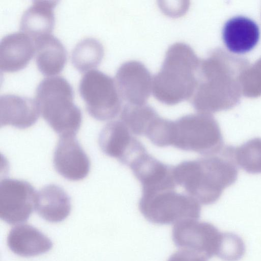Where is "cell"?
Returning a JSON list of instances; mask_svg holds the SVG:
<instances>
[{
  "instance_id": "1",
  "label": "cell",
  "mask_w": 261,
  "mask_h": 261,
  "mask_svg": "<svg viewBox=\"0 0 261 261\" xmlns=\"http://www.w3.org/2000/svg\"><path fill=\"white\" fill-rule=\"evenodd\" d=\"M234 148L223 147L218 153L184 161L173 167L176 185L199 203H215L223 190L233 184L238 174Z\"/></svg>"
},
{
  "instance_id": "13",
  "label": "cell",
  "mask_w": 261,
  "mask_h": 261,
  "mask_svg": "<svg viewBox=\"0 0 261 261\" xmlns=\"http://www.w3.org/2000/svg\"><path fill=\"white\" fill-rule=\"evenodd\" d=\"M35 54L34 40L22 32L8 34L0 42L2 71L16 72L25 68Z\"/></svg>"
},
{
  "instance_id": "8",
  "label": "cell",
  "mask_w": 261,
  "mask_h": 261,
  "mask_svg": "<svg viewBox=\"0 0 261 261\" xmlns=\"http://www.w3.org/2000/svg\"><path fill=\"white\" fill-rule=\"evenodd\" d=\"M37 192L27 181L6 178L0 183V217L10 224L26 221L33 211Z\"/></svg>"
},
{
  "instance_id": "4",
  "label": "cell",
  "mask_w": 261,
  "mask_h": 261,
  "mask_svg": "<svg viewBox=\"0 0 261 261\" xmlns=\"http://www.w3.org/2000/svg\"><path fill=\"white\" fill-rule=\"evenodd\" d=\"M171 146L205 156L217 154L223 147L217 121L204 113L188 114L173 121Z\"/></svg>"
},
{
  "instance_id": "24",
  "label": "cell",
  "mask_w": 261,
  "mask_h": 261,
  "mask_svg": "<svg viewBox=\"0 0 261 261\" xmlns=\"http://www.w3.org/2000/svg\"><path fill=\"white\" fill-rule=\"evenodd\" d=\"M207 259L200 254L182 250L172 254L167 261H207Z\"/></svg>"
},
{
  "instance_id": "7",
  "label": "cell",
  "mask_w": 261,
  "mask_h": 261,
  "mask_svg": "<svg viewBox=\"0 0 261 261\" xmlns=\"http://www.w3.org/2000/svg\"><path fill=\"white\" fill-rule=\"evenodd\" d=\"M223 233L213 224L196 220L181 221L174 225L172 237L175 245L182 250L210 258L218 256Z\"/></svg>"
},
{
  "instance_id": "19",
  "label": "cell",
  "mask_w": 261,
  "mask_h": 261,
  "mask_svg": "<svg viewBox=\"0 0 261 261\" xmlns=\"http://www.w3.org/2000/svg\"><path fill=\"white\" fill-rule=\"evenodd\" d=\"M58 1H35L23 13L20 30L34 39L50 34L55 23L54 10Z\"/></svg>"
},
{
  "instance_id": "11",
  "label": "cell",
  "mask_w": 261,
  "mask_h": 261,
  "mask_svg": "<svg viewBox=\"0 0 261 261\" xmlns=\"http://www.w3.org/2000/svg\"><path fill=\"white\" fill-rule=\"evenodd\" d=\"M142 186V193L174 190L177 185L173 167L157 160L147 150L136 156L128 166Z\"/></svg>"
},
{
  "instance_id": "12",
  "label": "cell",
  "mask_w": 261,
  "mask_h": 261,
  "mask_svg": "<svg viewBox=\"0 0 261 261\" xmlns=\"http://www.w3.org/2000/svg\"><path fill=\"white\" fill-rule=\"evenodd\" d=\"M53 162L56 171L72 181L83 179L90 169L89 159L74 135L60 136Z\"/></svg>"
},
{
  "instance_id": "17",
  "label": "cell",
  "mask_w": 261,
  "mask_h": 261,
  "mask_svg": "<svg viewBox=\"0 0 261 261\" xmlns=\"http://www.w3.org/2000/svg\"><path fill=\"white\" fill-rule=\"evenodd\" d=\"M71 209L70 198L63 188L55 184L43 187L37 193L35 210L50 222L62 221Z\"/></svg>"
},
{
  "instance_id": "14",
  "label": "cell",
  "mask_w": 261,
  "mask_h": 261,
  "mask_svg": "<svg viewBox=\"0 0 261 261\" xmlns=\"http://www.w3.org/2000/svg\"><path fill=\"white\" fill-rule=\"evenodd\" d=\"M40 114L35 99L14 94L1 96V127L10 125L19 129L30 127L36 122Z\"/></svg>"
},
{
  "instance_id": "6",
  "label": "cell",
  "mask_w": 261,
  "mask_h": 261,
  "mask_svg": "<svg viewBox=\"0 0 261 261\" xmlns=\"http://www.w3.org/2000/svg\"><path fill=\"white\" fill-rule=\"evenodd\" d=\"M88 114L99 121L116 117L122 108V100L115 80L98 70H91L82 77L79 87Z\"/></svg>"
},
{
  "instance_id": "5",
  "label": "cell",
  "mask_w": 261,
  "mask_h": 261,
  "mask_svg": "<svg viewBox=\"0 0 261 261\" xmlns=\"http://www.w3.org/2000/svg\"><path fill=\"white\" fill-rule=\"evenodd\" d=\"M139 208L147 221L160 225L197 220L201 214L198 201L189 194L179 193L174 190L142 193Z\"/></svg>"
},
{
  "instance_id": "21",
  "label": "cell",
  "mask_w": 261,
  "mask_h": 261,
  "mask_svg": "<svg viewBox=\"0 0 261 261\" xmlns=\"http://www.w3.org/2000/svg\"><path fill=\"white\" fill-rule=\"evenodd\" d=\"M104 49L101 43L93 38L80 41L74 47L71 54V62L80 72L96 68L101 62Z\"/></svg>"
},
{
  "instance_id": "9",
  "label": "cell",
  "mask_w": 261,
  "mask_h": 261,
  "mask_svg": "<svg viewBox=\"0 0 261 261\" xmlns=\"http://www.w3.org/2000/svg\"><path fill=\"white\" fill-rule=\"evenodd\" d=\"M152 77L142 63L129 61L119 67L114 80L122 101L139 106L146 104L152 92Z\"/></svg>"
},
{
  "instance_id": "15",
  "label": "cell",
  "mask_w": 261,
  "mask_h": 261,
  "mask_svg": "<svg viewBox=\"0 0 261 261\" xmlns=\"http://www.w3.org/2000/svg\"><path fill=\"white\" fill-rule=\"evenodd\" d=\"M259 29L251 19L237 16L228 19L222 29V38L227 48L235 53L251 50L259 39Z\"/></svg>"
},
{
  "instance_id": "2",
  "label": "cell",
  "mask_w": 261,
  "mask_h": 261,
  "mask_svg": "<svg viewBox=\"0 0 261 261\" xmlns=\"http://www.w3.org/2000/svg\"><path fill=\"white\" fill-rule=\"evenodd\" d=\"M200 62L192 48L176 42L168 49L160 70L152 77V93L162 103L191 99L196 89Z\"/></svg>"
},
{
  "instance_id": "22",
  "label": "cell",
  "mask_w": 261,
  "mask_h": 261,
  "mask_svg": "<svg viewBox=\"0 0 261 261\" xmlns=\"http://www.w3.org/2000/svg\"><path fill=\"white\" fill-rule=\"evenodd\" d=\"M235 160L248 172H261V139L250 140L235 148Z\"/></svg>"
},
{
  "instance_id": "18",
  "label": "cell",
  "mask_w": 261,
  "mask_h": 261,
  "mask_svg": "<svg viewBox=\"0 0 261 261\" xmlns=\"http://www.w3.org/2000/svg\"><path fill=\"white\" fill-rule=\"evenodd\" d=\"M34 40L36 63L39 71L45 76L61 72L67 61V52L60 40L51 34Z\"/></svg>"
},
{
  "instance_id": "23",
  "label": "cell",
  "mask_w": 261,
  "mask_h": 261,
  "mask_svg": "<svg viewBox=\"0 0 261 261\" xmlns=\"http://www.w3.org/2000/svg\"><path fill=\"white\" fill-rule=\"evenodd\" d=\"M245 245L241 237L231 232H224L217 256L224 261H238L244 255Z\"/></svg>"
},
{
  "instance_id": "20",
  "label": "cell",
  "mask_w": 261,
  "mask_h": 261,
  "mask_svg": "<svg viewBox=\"0 0 261 261\" xmlns=\"http://www.w3.org/2000/svg\"><path fill=\"white\" fill-rule=\"evenodd\" d=\"M158 116L156 111L147 104L137 106L125 103L121 111L120 120L133 134L145 136L148 128Z\"/></svg>"
},
{
  "instance_id": "16",
  "label": "cell",
  "mask_w": 261,
  "mask_h": 261,
  "mask_svg": "<svg viewBox=\"0 0 261 261\" xmlns=\"http://www.w3.org/2000/svg\"><path fill=\"white\" fill-rule=\"evenodd\" d=\"M7 244L15 254L29 257L42 254L53 246L50 240L38 229L30 225L18 224L10 231Z\"/></svg>"
},
{
  "instance_id": "10",
  "label": "cell",
  "mask_w": 261,
  "mask_h": 261,
  "mask_svg": "<svg viewBox=\"0 0 261 261\" xmlns=\"http://www.w3.org/2000/svg\"><path fill=\"white\" fill-rule=\"evenodd\" d=\"M132 134L120 120L110 121L99 134V145L105 154L128 166L137 156L146 150Z\"/></svg>"
},
{
  "instance_id": "3",
  "label": "cell",
  "mask_w": 261,
  "mask_h": 261,
  "mask_svg": "<svg viewBox=\"0 0 261 261\" xmlns=\"http://www.w3.org/2000/svg\"><path fill=\"white\" fill-rule=\"evenodd\" d=\"M73 97L72 86L61 76L44 79L36 89L40 114L60 136H76L81 127L82 114Z\"/></svg>"
}]
</instances>
